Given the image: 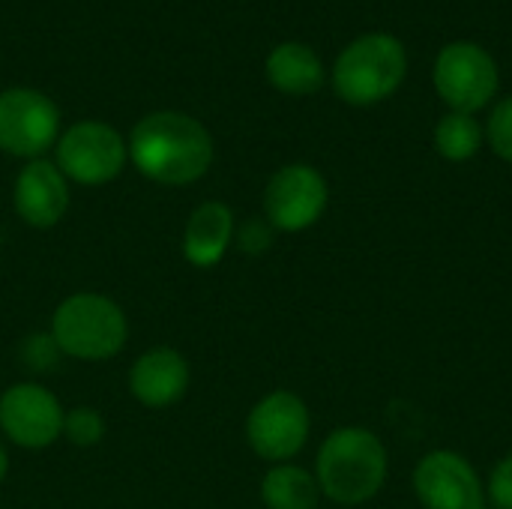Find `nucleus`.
I'll return each instance as SVG.
<instances>
[{
    "mask_svg": "<svg viewBox=\"0 0 512 509\" xmlns=\"http://www.w3.org/2000/svg\"><path fill=\"white\" fill-rule=\"evenodd\" d=\"M126 147L138 174L159 186H192L213 168L216 159L210 129L183 111L144 114L132 126Z\"/></svg>",
    "mask_w": 512,
    "mask_h": 509,
    "instance_id": "1",
    "label": "nucleus"
},
{
    "mask_svg": "<svg viewBox=\"0 0 512 509\" xmlns=\"http://www.w3.org/2000/svg\"><path fill=\"white\" fill-rule=\"evenodd\" d=\"M264 75H267L270 87H276L285 96H315L327 81L321 54L312 45L297 42V39L279 42L267 54Z\"/></svg>",
    "mask_w": 512,
    "mask_h": 509,
    "instance_id": "15",
    "label": "nucleus"
},
{
    "mask_svg": "<svg viewBox=\"0 0 512 509\" xmlns=\"http://www.w3.org/2000/svg\"><path fill=\"white\" fill-rule=\"evenodd\" d=\"M48 336L63 357L105 363L126 348L129 321L117 300L99 291H78L57 303Z\"/></svg>",
    "mask_w": 512,
    "mask_h": 509,
    "instance_id": "4",
    "label": "nucleus"
},
{
    "mask_svg": "<svg viewBox=\"0 0 512 509\" xmlns=\"http://www.w3.org/2000/svg\"><path fill=\"white\" fill-rule=\"evenodd\" d=\"M192 384L189 360L168 345H156L144 351L129 369V393L144 408H171L177 405Z\"/></svg>",
    "mask_w": 512,
    "mask_h": 509,
    "instance_id": "13",
    "label": "nucleus"
},
{
    "mask_svg": "<svg viewBox=\"0 0 512 509\" xmlns=\"http://www.w3.org/2000/svg\"><path fill=\"white\" fill-rule=\"evenodd\" d=\"M126 162V138L105 120H78L54 144V165L78 186H105L120 177Z\"/></svg>",
    "mask_w": 512,
    "mask_h": 509,
    "instance_id": "6",
    "label": "nucleus"
},
{
    "mask_svg": "<svg viewBox=\"0 0 512 509\" xmlns=\"http://www.w3.org/2000/svg\"><path fill=\"white\" fill-rule=\"evenodd\" d=\"M408 78V48L390 30L354 36L333 60V93L354 108H372L402 90Z\"/></svg>",
    "mask_w": 512,
    "mask_h": 509,
    "instance_id": "3",
    "label": "nucleus"
},
{
    "mask_svg": "<svg viewBox=\"0 0 512 509\" xmlns=\"http://www.w3.org/2000/svg\"><path fill=\"white\" fill-rule=\"evenodd\" d=\"M483 132H486L489 150L501 162L512 165V93L492 102V111H489V117L483 123Z\"/></svg>",
    "mask_w": 512,
    "mask_h": 509,
    "instance_id": "18",
    "label": "nucleus"
},
{
    "mask_svg": "<svg viewBox=\"0 0 512 509\" xmlns=\"http://www.w3.org/2000/svg\"><path fill=\"white\" fill-rule=\"evenodd\" d=\"M63 417L60 399L36 381H18L0 393V435L21 450L57 444L63 438Z\"/></svg>",
    "mask_w": 512,
    "mask_h": 509,
    "instance_id": "10",
    "label": "nucleus"
},
{
    "mask_svg": "<svg viewBox=\"0 0 512 509\" xmlns=\"http://www.w3.org/2000/svg\"><path fill=\"white\" fill-rule=\"evenodd\" d=\"M6 474H9V453H6V447L0 441V483L6 480Z\"/></svg>",
    "mask_w": 512,
    "mask_h": 509,
    "instance_id": "22",
    "label": "nucleus"
},
{
    "mask_svg": "<svg viewBox=\"0 0 512 509\" xmlns=\"http://www.w3.org/2000/svg\"><path fill=\"white\" fill-rule=\"evenodd\" d=\"M234 234H237V219L225 201L198 204L189 213L186 228H183V240H180L186 264H192L198 270H213L228 255Z\"/></svg>",
    "mask_w": 512,
    "mask_h": 509,
    "instance_id": "14",
    "label": "nucleus"
},
{
    "mask_svg": "<svg viewBox=\"0 0 512 509\" xmlns=\"http://www.w3.org/2000/svg\"><path fill=\"white\" fill-rule=\"evenodd\" d=\"M312 474L321 498L339 507H363L381 495L390 474V453L372 429L339 426L321 441Z\"/></svg>",
    "mask_w": 512,
    "mask_h": 509,
    "instance_id": "2",
    "label": "nucleus"
},
{
    "mask_svg": "<svg viewBox=\"0 0 512 509\" xmlns=\"http://www.w3.org/2000/svg\"><path fill=\"white\" fill-rule=\"evenodd\" d=\"M312 435V411L291 390L261 396L246 414V444L267 465L294 462Z\"/></svg>",
    "mask_w": 512,
    "mask_h": 509,
    "instance_id": "7",
    "label": "nucleus"
},
{
    "mask_svg": "<svg viewBox=\"0 0 512 509\" xmlns=\"http://www.w3.org/2000/svg\"><path fill=\"white\" fill-rule=\"evenodd\" d=\"M432 144L435 153L453 165L477 159V153L486 147V132L477 114H462V111H447L438 117L432 129Z\"/></svg>",
    "mask_w": 512,
    "mask_h": 509,
    "instance_id": "17",
    "label": "nucleus"
},
{
    "mask_svg": "<svg viewBox=\"0 0 512 509\" xmlns=\"http://www.w3.org/2000/svg\"><path fill=\"white\" fill-rule=\"evenodd\" d=\"M60 108L36 87H6L0 90V150L33 162L60 138Z\"/></svg>",
    "mask_w": 512,
    "mask_h": 509,
    "instance_id": "8",
    "label": "nucleus"
},
{
    "mask_svg": "<svg viewBox=\"0 0 512 509\" xmlns=\"http://www.w3.org/2000/svg\"><path fill=\"white\" fill-rule=\"evenodd\" d=\"M273 234H276V231L270 228L267 219H249V222H243V225L237 228L234 240L240 243L243 252L261 255V252H267V249L273 246Z\"/></svg>",
    "mask_w": 512,
    "mask_h": 509,
    "instance_id": "21",
    "label": "nucleus"
},
{
    "mask_svg": "<svg viewBox=\"0 0 512 509\" xmlns=\"http://www.w3.org/2000/svg\"><path fill=\"white\" fill-rule=\"evenodd\" d=\"M411 486L423 509H489L483 477L456 450L426 453L411 474Z\"/></svg>",
    "mask_w": 512,
    "mask_h": 509,
    "instance_id": "11",
    "label": "nucleus"
},
{
    "mask_svg": "<svg viewBox=\"0 0 512 509\" xmlns=\"http://www.w3.org/2000/svg\"><path fill=\"white\" fill-rule=\"evenodd\" d=\"M69 180L51 159L24 162L12 186L15 216L30 228H54L69 210Z\"/></svg>",
    "mask_w": 512,
    "mask_h": 509,
    "instance_id": "12",
    "label": "nucleus"
},
{
    "mask_svg": "<svg viewBox=\"0 0 512 509\" xmlns=\"http://www.w3.org/2000/svg\"><path fill=\"white\" fill-rule=\"evenodd\" d=\"M486 483V501L489 509H512V453L495 462Z\"/></svg>",
    "mask_w": 512,
    "mask_h": 509,
    "instance_id": "20",
    "label": "nucleus"
},
{
    "mask_svg": "<svg viewBox=\"0 0 512 509\" xmlns=\"http://www.w3.org/2000/svg\"><path fill=\"white\" fill-rule=\"evenodd\" d=\"M330 204L327 177L309 162L282 165L264 186V219L279 234H300L318 225Z\"/></svg>",
    "mask_w": 512,
    "mask_h": 509,
    "instance_id": "9",
    "label": "nucleus"
},
{
    "mask_svg": "<svg viewBox=\"0 0 512 509\" xmlns=\"http://www.w3.org/2000/svg\"><path fill=\"white\" fill-rule=\"evenodd\" d=\"M432 87L450 111L480 114L498 99L501 69L489 48L471 39H456L435 54Z\"/></svg>",
    "mask_w": 512,
    "mask_h": 509,
    "instance_id": "5",
    "label": "nucleus"
},
{
    "mask_svg": "<svg viewBox=\"0 0 512 509\" xmlns=\"http://www.w3.org/2000/svg\"><path fill=\"white\" fill-rule=\"evenodd\" d=\"M63 438L72 447H96L105 438V420L96 408L78 405L63 417Z\"/></svg>",
    "mask_w": 512,
    "mask_h": 509,
    "instance_id": "19",
    "label": "nucleus"
},
{
    "mask_svg": "<svg viewBox=\"0 0 512 509\" xmlns=\"http://www.w3.org/2000/svg\"><path fill=\"white\" fill-rule=\"evenodd\" d=\"M261 504L267 509H318L321 489L309 468L282 462L267 468L261 480Z\"/></svg>",
    "mask_w": 512,
    "mask_h": 509,
    "instance_id": "16",
    "label": "nucleus"
}]
</instances>
